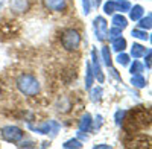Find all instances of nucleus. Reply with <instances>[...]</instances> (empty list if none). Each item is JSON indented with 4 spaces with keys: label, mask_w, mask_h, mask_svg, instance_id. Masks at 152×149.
<instances>
[{
    "label": "nucleus",
    "mask_w": 152,
    "mask_h": 149,
    "mask_svg": "<svg viewBox=\"0 0 152 149\" xmlns=\"http://www.w3.org/2000/svg\"><path fill=\"white\" fill-rule=\"evenodd\" d=\"M114 11H116V5H114V2H108L105 5V12L107 14H113Z\"/></svg>",
    "instance_id": "dca6fc26"
},
{
    "label": "nucleus",
    "mask_w": 152,
    "mask_h": 149,
    "mask_svg": "<svg viewBox=\"0 0 152 149\" xmlns=\"http://www.w3.org/2000/svg\"><path fill=\"white\" fill-rule=\"evenodd\" d=\"M125 116V111H119V113L116 114V119H117V123H120V117Z\"/></svg>",
    "instance_id": "412c9836"
},
{
    "label": "nucleus",
    "mask_w": 152,
    "mask_h": 149,
    "mask_svg": "<svg viewBox=\"0 0 152 149\" xmlns=\"http://www.w3.org/2000/svg\"><path fill=\"white\" fill-rule=\"evenodd\" d=\"M90 123H91V120H90V116H88V114H85L84 116V119L81 120V123H79V128L81 129H88V128H90Z\"/></svg>",
    "instance_id": "9b49d317"
},
{
    "label": "nucleus",
    "mask_w": 152,
    "mask_h": 149,
    "mask_svg": "<svg viewBox=\"0 0 152 149\" xmlns=\"http://www.w3.org/2000/svg\"><path fill=\"white\" fill-rule=\"evenodd\" d=\"M102 56H104V59H105V64H107V66H111V55H110L108 47H104V49H102Z\"/></svg>",
    "instance_id": "ddd939ff"
},
{
    "label": "nucleus",
    "mask_w": 152,
    "mask_h": 149,
    "mask_svg": "<svg viewBox=\"0 0 152 149\" xmlns=\"http://www.w3.org/2000/svg\"><path fill=\"white\" fill-rule=\"evenodd\" d=\"M61 44L64 46L67 50H76L81 44V35L75 29H67L61 35Z\"/></svg>",
    "instance_id": "f03ea898"
},
{
    "label": "nucleus",
    "mask_w": 152,
    "mask_h": 149,
    "mask_svg": "<svg viewBox=\"0 0 152 149\" xmlns=\"http://www.w3.org/2000/svg\"><path fill=\"white\" fill-rule=\"evenodd\" d=\"M29 8V3L26 0H14V2H11V9L12 11H17V12H24Z\"/></svg>",
    "instance_id": "423d86ee"
},
{
    "label": "nucleus",
    "mask_w": 152,
    "mask_h": 149,
    "mask_svg": "<svg viewBox=\"0 0 152 149\" xmlns=\"http://www.w3.org/2000/svg\"><path fill=\"white\" fill-rule=\"evenodd\" d=\"M142 70H143V66L138 63V61H134V64H132V67H131V72L132 73H142Z\"/></svg>",
    "instance_id": "4468645a"
},
{
    "label": "nucleus",
    "mask_w": 152,
    "mask_h": 149,
    "mask_svg": "<svg viewBox=\"0 0 152 149\" xmlns=\"http://www.w3.org/2000/svg\"><path fill=\"white\" fill-rule=\"evenodd\" d=\"M43 3L49 11L53 12H62L66 9V0H43Z\"/></svg>",
    "instance_id": "39448f33"
},
{
    "label": "nucleus",
    "mask_w": 152,
    "mask_h": 149,
    "mask_svg": "<svg viewBox=\"0 0 152 149\" xmlns=\"http://www.w3.org/2000/svg\"><path fill=\"white\" fill-rule=\"evenodd\" d=\"M140 28H146V29H149L151 28V15H148V18H145V20H142V23L138 24Z\"/></svg>",
    "instance_id": "f3484780"
},
{
    "label": "nucleus",
    "mask_w": 152,
    "mask_h": 149,
    "mask_svg": "<svg viewBox=\"0 0 152 149\" xmlns=\"http://www.w3.org/2000/svg\"><path fill=\"white\" fill-rule=\"evenodd\" d=\"M2 137L6 140V142H12L15 143L18 140L23 139V131L17 126H6L2 129Z\"/></svg>",
    "instance_id": "7ed1b4c3"
},
{
    "label": "nucleus",
    "mask_w": 152,
    "mask_h": 149,
    "mask_svg": "<svg viewBox=\"0 0 152 149\" xmlns=\"http://www.w3.org/2000/svg\"><path fill=\"white\" fill-rule=\"evenodd\" d=\"M125 46H126V41L122 38V37H117V38H114L113 40V49L114 50H117V52H123L125 50Z\"/></svg>",
    "instance_id": "6e6552de"
},
{
    "label": "nucleus",
    "mask_w": 152,
    "mask_h": 149,
    "mask_svg": "<svg viewBox=\"0 0 152 149\" xmlns=\"http://www.w3.org/2000/svg\"><path fill=\"white\" fill-rule=\"evenodd\" d=\"M126 18L123 17V15H114V18H113V26L114 28H119V29H123V28H126Z\"/></svg>",
    "instance_id": "0eeeda50"
},
{
    "label": "nucleus",
    "mask_w": 152,
    "mask_h": 149,
    "mask_svg": "<svg viewBox=\"0 0 152 149\" xmlns=\"http://www.w3.org/2000/svg\"><path fill=\"white\" fill-rule=\"evenodd\" d=\"M143 15V8L142 6H135L132 11H131V18L132 20H138Z\"/></svg>",
    "instance_id": "9d476101"
},
{
    "label": "nucleus",
    "mask_w": 152,
    "mask_h": 149,
    "mask_svg": "<svg viewBox=\"0 0 152 149\" xmlns=\"http://www.w3.org/2000/svg\"><path fill=\"white\" fill-rule=\"evenodd\" d=\"M131 53H132V56H134V58H140V56L145 53V47H143V46H140V44H134V46H132Z\"/></svg>",
    "instance_id": "1a4fd4ad"
},
{
    "label": "nucleus",
    "mask_w": 152,
    "mask_h": 149,
    "mask_svg": "<svg viewBox=\"0 0 152 149\" xmlns=\"http://www.w3.org/2000/svg\"><path fill=\"white\" fill-rule=\"evenodd\" d=\"M132 37H135V38H142V40H146V38H148L146 32H143V31H138V29L132 31Z\"/></svg>",
    "instance_id": "2eb2a0df"
},
{
    "label": "nucleus",
    "mask_w": 152,
    "mask_h": 149,
    "mask_svg": "<svg viewBox=\"0 0 152 149\" xmlns=\"http://www.w3.org/2000/svg\"><path fill=\"white\" fill-rule=\"evenodd\" d=\"M132 84L137 85V87H143L145 85V79H143V76H140V73H137L135 76L132 78Z\"/></svg>",
    "instance_id": "f8f14e48"
},
{
    "label": "nucleus",
    "mask_w": 152,
    "mask_h": 149,
    "mask_svg": "<svg viewBox=\"0 0 152 149\" xmlns=\"http://www.w3.org/2000/svg\"><path fill=\"white\" fill-rule=\"evenodd\" d=\"M82 3H84V12L85 14H88V12H90V2H88V0H82Z\"/></svg>",
    "instance_id": "aec40b11"
},
{
    "label": "nucleus",
    "mask_w": 152,
    "mask_h": 149,
    "mask_svg": "<svg viewBox=\"0 0 152 149\" xmlns=\"http://www.w3.org/2000/svg\"><path fill=\"white\" fill-rule=\"evenodd\" d=\"M94 32L97 40H105V35L108 34V31H107V21L102 17H97L94 20Z\"/></svg>",
    "instance_id": "20e7f679"
},
{
    "label": "nucleus",
    "mask_w": 152,
    "mask_h": 149,
    "mask_svg": "<svg viewBox=\"0 0 152 149\" xmlns=\"http://www.w3.org/2000/svg\"><path fill=\"white\" fill-rule=\"evenodd\" d=\"M64 146H66V148H72V146H75V148H79L81 145H79V142H76V140H70V142H67Z\"/></svg>",
    "instance_id": "6ab92c4d"
},
{
    "label": "nucleus",
    "mask_w": 152,
    "mask_h": 149,
    "mask_svg": "<svg viewBox=\"0 0 152 149\" xmlns=\"http://www.w3.org/2000/svg\"><path fill=\"white\" fill-rule=\"evenodd\" d=\"M117 61H119V63L122 64V66H126V64H128V56H126V55H119V58H117Z\"/></svg>",
    "instance_id": "a211bd4d"
},
{
    "label": "nucleus",
    "mask_w": 152,
    "mask_h": 149,
    "mask_svg": "<svg viewBox=\"0 0 152 149\" xmlns=\"http://www.w3.org/2000/svg\"><path fill=\"white\" fill-rule=\"evenodd\" d=\"M17 85L23 94L26 96H37L40 93V84H38L37 78H34L32 74H21L17 81Z\"/></svg>",
    "instance_id": "f257e3e1"
}]
</instances>
